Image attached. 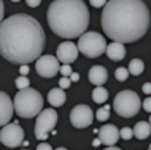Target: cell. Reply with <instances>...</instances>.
Segmentation results:
<instances>
[{"label": "cell", "mask_w": 151, "mask_h": 150, "mask_svg": "<svg viewBox=\"0 0 151 150\" xmlns=\"http://www.w3.org/2000/svg\"><path fill=\"white\" fill-rule=\"evenodd\" d=\"M100 144H101V140H100V138H96V140L93 141V146H94V147H99Z\"/></svg>", "instance_id": "836d02e7"}, {"label": "cell", "mask_w": 151, "mask_h": 150, "mask_svg": "<svg viewBox=\"0 0 151 150\" xmlns=\"http://www.w3.org/2000/svg\"><path fill=\"white\" fill-rule=\"evenodd\" d=\"M129 69L128 68H117L116 71H114V77H116V80L117 81H120V83H123V81H126L128 80V77H129Z\"/></svg>", "instance_id": "44dd1931"}, {"label": "cell", "mask_w": 151, "mask_h": 150, "mask_svg": "<svg viewBox=\"0 0 151 150\" xmlns=\"http://www.w3.org/2000/svg\"><path fill=\"white\" fill-rule=\"evenodd\" d=\"M69 121L75 128H87L94 121V112L87 104H76L70 112Z\"/></svg>", "instance_id": "9c48e42d"}, {"label": "cell", "mask_w": 151, "mask_h": 150, "mask_svg": "<svg viewBox=\"0 0 151 150\" xmlns=\"http://www.w3.org/2000/svg\"><path fill=\"white\" fill-rule=\"evenodd\" d=\"M107 77H109L107 69H106L104 66H101V65H94V66L90 69V72H88V80H90V83L94 84V86H97V87H101V86L107 81Z\"/></svg>", "instance_id": "5bb4252c"}, {"label": "cell", "mask_w": 151, "mask_h": 150, "mask_svg": "<svg viewBox=\"0 0 151 150\" xmlns=\"http://www.w3.org/2000/svg\"><path fill=\"white\" fill-rule=\"evenodd\" d=\"M47 22L62 38H81L88 28L90 12L81 0H54L47 10Z\"/></svg>", "instance_id": "3957f363"}, {"label": "cell", "mask_w": 151, "mask_h": 150, "mask_svg": "<svg viewBox=\"0 0 151 150\" xmlns=\"http://www.w3.org/2000/svg\"><path fill=\"white\" fill-rule=\"evenodd\" d=\"M142 107H144V110H147V112L151 113V97H147L142 101Z\"/></svg>", "instance_id": "484cf974"}, {"label": "cell", "mask_w": 151, "mask_h": 150, "mask_svg": "<svg viewBox=\"0 0 151 150\" xmlns=\"http://www.w3.org/2000/svg\"><path fill=\"white\" fill-rule=\"evenodd\" d=\"M78 49L84 56H87L90 59H96V57L101 56L103 53H106L107 43L101 34L96 33V31H90V33H85L79 38Z\"/></svg>", "instance_id": "8992f818"}, {"label": "cell", "mask_w": 151, "mask_h": 150, "mask_svg": "<svg viewBox=\"0 0 151 150\" xmlns=\"http://www.w3.org/2000/svg\"><path fill=\"white\" fill-rule=\"evenodd\" d=\"M56 122H57V112L54 109H44L37 116V122H35V127H34L35 138L44 141L49 137V133H51L54 130Z\"/></svg>", "instance_id": "52a82bcc"}, {"label": "cell", "mask_w": 151, "mask_h": 150, "mask_svg": "<svg viewBox=\"0 0 151 150\" xmlns=\"http://www.w3.org/2000/svg\"><path fill=\"white\" fill-rule=\"evenodd\" d=\"M90 4H93L94 7H101V6L104 7V6L107 4V1H104V0H97V1H96V0H91Z\"/></svg>", "instance_id": "4316f807"}, {"label": "cell", "mask_w": 151, "mask_h": 150, "mask_svg": "<svg viewBox=\"0 0 151 150\" xmlns=\"http://www.w3.org/2000/svg\"><path fill=\"white\" fill-rule=\"evenodd\" d=\"M148 122H150V125H151V115H150V119H148Z\"/></svg>", "instance_id": "8d00e7d4"}, {"label": "cell", "mask_w": 151, "mask_h": 150, "mask_svg": "<svg viewBox=\"0 0 151 150\" xmlns=\"http://www.w3.org/2000/svg\"><path fill=\"white\" fill-rule=\"evenodd\" d=\"M109 99V91L104 88V87H96L94 90H93V101L94 103H104V101H107Z\"/></svg>", "instance_id": "d6986e66"}, {"label": "cell", "mask_w": 151, "mask_h": 150, "mask_svg": "<svg viewBox=\"0 0 151 150\" xmlns=\"http://www.w3.org/2000/svg\"><path fill=\"white\" fill-rule=\"evenodd\" d=\"M101 27L116 43L138 41L150 28V10L141 0H110L103 7Z\"/></svg>", "instance_id": "7a4b0ae2"}, {"label": "cell", "mask_w": 151, "mask_h": 150, "mask_svg": "<svg viewBox=\"0 0 151 150\" xmlns=\"http://www.w3.org/2000/svg\"><path fill=\"white\" fill-rule=\"evenodd\" d=\"M15 86H16V88H19V90L29 88V80H28V77H22V75H19V77L15 80Z\"/></svg>", "instance_id": "7402d4cb"}, {"label": "cell", "mask_w": 151, "mask_h": 150, "mask_svg": "<svg viewBox=\"0 0 151 150\" xmlns=\"http://www.w3.org/2000/svg\"><path fill=\"white\" fill-rule=\"evenodd\" d=\"M148 150H151V144H150V146H148Z\"/></svg>", "instance_id": "74e56055"}, {"label": "cell", "mask_w": 151, "mask_h": 150, "mask_svg": "<svg viewBox=\"0 0 151 150\" xmlns=\"http://www.w3.org/2000/svg\"><path fill=\"white\" fill-rule=\"evenodd\" d=\"M37 150H53V149H51L50 144H47V143H41V144H38Z\"/></svg>", "instance_id": "4dcf8cb0"}, {"label": "cell", "mask_w": 151, "mask_h": 150, "mask_svg": "<svg viewBox=\"0 0 151 150\" xmlns=\"http://www.w3.org/2000/svg\"><path fill=\"white\" fill-rule=\"evenodd\" d=\"M13 104H15V112L18 113V116L31 119L43 112L44 99L40 91L34 88H25L16 93L13 99Z\"/></svg>", "instance_id": "277c9868"}, {"label": "cell", "mask_w": 151, "mask_h": 150, "mask_svg": "<svg viewBox=\"0 0 151 150\" xmlns=\"http://www.w3.org/2000/svg\"><path fill=\"white\" fill-rule=\"evenodd\" d=\"M96 118H97L99 121H101V122L107 121V119L110 118V106L106 104V106L100 107V109L97 110V113H96Z\"/></svg>", "instance_id": "ffe728a7"}, {"label": "cell", "mask_w": 151, "mask_h": 150, "mask_svg": "<svg viewBox=\"0 0 151 150\" xmlns=\"http://www.w3.org/2000/svg\"><path fill=\"white\" fill-rule=\"evenodd\" d=\"M104 150H122V149H119V147H116V146H110V147H106Z\"/></svg>", "instance_id": "e575fe53"}, {"label": "cell", "mask_w": 151, "mask_h": 150, "mask_svg": "<svg viewBox=\"0 0 151 150\" xmlns=\"http://www.w3.org/2000/svg\"><path fill=\"white\" fill-rule=\"evenodd\" d=\"M13 107L15 104L12 103V99L7 96V93L1 91L0 93V124L6 127L10 122V118L13 115Z\"/></svg>", "instance_id": "4fadbf2b"}, {"label": "cell", "mask_w": 151, "mask_h": 150, "mask_svg": "<svg viewBox=\"0 0 151 150\" xmlns=\"http://www.w3.org/2000/svg\"><path fill=\"white\" fill-rule=\"evenodd\" d=\"M142 91H144L145 94H151V83H145V84L142 86Z\"/></svg>", "instance_id": "f546056e"}, {"label": "cell", "mask_w": 151, "mask_h": 150, "mask_svg": "<svg viewBox=\"0 0 151 150\" xmlns=\"http://www.w3.org/2000/svg\"><path fill=\"white\" fill-rule=\"evenodd\" d=\"M44 46V30L34 16L16 13L1 21L0 49L1 56L6 60L19 63L21 66L38 60Z\"/></svg>", "instance_id": "6da1fadb"}, {"label": "cell", "mask_w": 151, "mask_h": 150, "mask_svg": "<svg viewBox=\"0 0 151 150\" xmlns=\"http://www.w3.org/2000/svg\"><path fill=\"white\" fill-rule=\"evenodd\" d=\"M25 3H27L28 6H31V7H37V6H40V4H41V1H40V0H37V1H35V0H27Z\"/></svg>", "instance_id": "f1b7e54d"}, {"label": "cell", "mask_w": 151, "mask_h": 150, "mask_svg": "<svg viewBox=\"0 0 151 150\" xmlns=\"http://www.w3.org/2000/svg\"><path fill=\"white\" fill-rule=\"evenodd\" d=\"M134 134L138 140H145L148 138L151 134V125L150 122H145V121H139L135 124L134 127Z\"/></svg>", "instance_id": "e0dca14e"}, {"label": "cell", "mask_w": 151, "mask_h": 150, "mask_svg": "<svg viewBox=\"0 0 151 150\" xmlns=\"http://www.w3.org/2000/svg\"><path fill=\"white\" fill-rule=\"evenodd\" d=\"M99 136H100L99 138L101 140V143L106 144L107 147H110L117 143V140L120 137V131L113 124H106L99 130Z\"/></svg>", "instance_id": "7c38bea8"}, {"label": "cell", "mask_w": 151, "mask_h": 150, "mask_svg": "<svg viewBox=\"0 0 151 150\" xmlns=\"http://www.w3.org/2000/svg\"><path fill=\"white\" fill-rule=\"evenodd\" d=\"M70 81H72V83H78V81H79V74H78V72H73V74L70 75Z\"/></svg>", "instance_id": "1f68e13d"}, {"label": "cell", "mask_w": 151, "mask_h": 150, "mask_svg": "<svg viewBox=\"0 0 151 150\" xmlns=\"http://www.w3.org/2000/svg\"><path fill=\"white\" fill-rule=\"evenodd\" d=\"M114 112L122 118H132L141 109V99L132 90H123L116 94L113 100Z\"/></svg>", "instance_id": "5b68a950"}, {"label": "cell", "mask_w": 151, "mask_h": 150, "mask_svg": "<svg viewBox=\"0 0 151 150\" xmlns=\"http://www.w3.org/2000/svg\"><path fill=\"white\" fill-rule=\"evenodd\" d=\"M128 69H129L131 75H135V77H138V75H141V74L144 72V62H142L141 59L135 57V59H132V60L129 62V66H128Z\"/></svg>", "instance_id": "ac0fdd59"}, {"label": "cell", "mask_w": 151, "mask_h": 150, "mask_svg": "<svg viewBox=\"0 0 151 150\" xmlns=\"http://www.w3.org/2000/svg\"><path fill=\"white\" fill-rule=\"evenodd\" d=\"M70 78H65V77H62L60 80H59V87L62 88V90H65V88H69L70 87Z\"/></svg>", "instance_id": "d4e9b609"}, {"label": "cell", "mask_w": 151, "mask_h": 150, "mask_svg": "<svg viewBox=\"0 0 151 150\" xmlns=\"http://www.w3.org/2000/svg\"><path fill=\"white\" fill-rule=\"evenodd\" d=\"M72 74H73V72H72L70 65H62V66H60V75H63L65 78H70Z\"/></svg>", "instance_id": "cb8c5ba5"}, {"label": "cell", "mask_w": 151, "mask_h": 150, "mask_svg": "<svg viewBox=\"0 0 151 150\" xmlns=\"http://www.w3.org/2000/svg\"><path fill=\"white\" fill-rule=\"evenodd\" d=\"M56 150H68V149H65V147H57Z\"/></svg>", "instance_id": "d590c367"}, {"label": "cell", "mask_w": 151, "mask_h": 150, "mask_svg": "<svg viewBox=\"0 0 151 150\" xmlns=\"http://www.w3.org/2000/svg\"><path fill=\"white\" fill-rule=\"evenodd\" d=\"M47 100H49V103H50L53 107H59V106L65 104V101H66V93L60 87H54V88H51L50 91H49Z\"/></svg>", "instance_id": "2e32d148"}, {"label": "cell", "mask_w": 151, "mask_h": 150, "mask_svg": "<svg viewBox=\"0 0 151 150\" xmlns=\"http://www.w3.org/2000/svg\"><path fill=\"white\" fill-rule=\"evenodd\" d=\"M35 71L40 77L43 78H53L59 71H60V66H59V59L57 56H51V54H44L41 56L37 63H35Z\"/></svg>", "instance_id": "30bf717a"}, {"label": "cell", "mask_w": 151, "mask_h": 150, "mask_svg": "<svg viewBox=\"0 0 151 150\" xmlns=\"http://www.w3.org/2000/svg\"><path fill=\"white\" fill-rule=\"evenodd\" d=\"M28 72H29V66H28V65H22V66L19 68V74H21L22 77H27Z\"/></svg>", "instance_id": "83f0119b"}, {"label": "cell", "mask_w": 151, "mask_h": 150, "mask_svg": "<svg viewBox=\"0 0 151 150\" xmlns=\"http://www.w3.org/2000/svg\"><path fill=\"white\" fill-rule=\"evenodd\" d=\"M78 53H79L78 46L75 43H72V41H63V43H60L57 46V51H56L57 59L63 65H69V63L75 62L76 57H78Z\"/></svg>", "instance_id": "8fae6325"}, {"label": "cell", "mask_w": 151, "mask_h": 150, "mask_svg": "<svg viewBox=\"0 0 151 150\" xmlns=\"http://www.w3.org/2000/svg\"><path fill=\"white\" fill-rule=\"evenodd\" d=\"M0 140H1V144L9 147V149L21 146L24 143V130H22V127L18 122L7 124L6 127L1 128Z\"/></svg>", "instance_id": "ba28073f"}, {"label": "cell", "mask_w": 151, "mask_h": 150, "mask_svg": "<svg viewBox=\"0 0 151 150\" xmlns=\"http://www.w3.org/2000/svg\"><path fill=\"white\" fill-rule=\"evenodd\" d=\"M134 136H135L134 134V130L129 128V127H123L120 130V138H123V140H131Z\"/></svg>", "instance_id": "603a6c76"}, {"label": "cell", "mask_w": 151, "mask_h": 150, "mask_svg": "<svg viewBox=\"0 0 151 150\" xmlns=\"http://www.w3.org/2000/svg\"><path fill=\"white\" fill-rule=\"evenodd\" d=\"M0 18L3 19L4 18V3L3 1H0ZM4 21V19H3Z\"/></svg>", "instance_id": "d6a6232c"}, {"label": "cell", "mask_w": 151, "mask_h": 150, "mask_svg": "<svg viewBox=\"0 0 151 150\" xmlns=\"http://www.w3.org/2000/svg\"><path fill=\"white\" fill-rule=\"evenodd\" d=\"M106 53H107L109 59H111V60H114V62H119V60H122V59L126 56V49H125V46H123L122 43L113 41V43H110V44L107 46Z\"/></svg>", "instance_id": "9a60e30c"}]
</instances>
